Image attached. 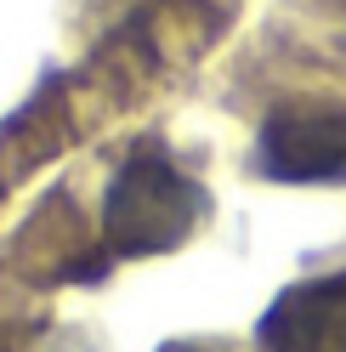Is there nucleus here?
I'll return each instance as SVG.
<instances>
[{
	"mask_svg": "<svg viewBox=\"0 0 346 352\" xmlns=\"http://www.w3.org/2000/svg\"><path fill=\"white\" fill-rule=\"evenodd\" d=\"M205 210V193L159 153H131L102 199V233L125 256L176 250Z\"/></svg>",
	"mask_w": 346,
	"mask_h": 352,
	"instance_id": "1",
	"label": "nucleus"
},
{
	"mask_svg": "<svg viewBox=\"0 0 346 352\" xmlns=\"http://www.w3.org/2000/svg\"><path fill=\"white\" fill-rule=\"evenodd\" d=\"M267 352H346V273L301 278L262 313Z\"/></svg>",
	"mask_w": 346,
	"mask_h": 352,
	"instance_id": "3",
	"label": "nucleus"
},
{
	"mask_svg": "<svg viewBox=\"0 0 346 352\" xmlns=\"http://www.w3.org/2000/svg\"><path fill=\"white\" fill-rule=\"evenodd\" d=\"M255 153L273 182H346V108L341 102L273 108L255 137Z\"/></svg>",
	"mask_w": 346,
	"mask_h": 352,
	"instance_id": "2",
	"label": "nucleus"
},
{
	"mask_svg": "<svg viewBox=\"0 0 346 352\" xmlns=\"http://www.w3.org/2000/svg\"><path fill=\"white\" fill-rule=\"evenodd\" d=\"M159 352H216V346H199V341H170V346H159Z\"/></svg>",
	"mask_w": 346,
	"mask_h": 352,
	"instance_id": "4",
	"label": "nucleus"
}]
</instances>
